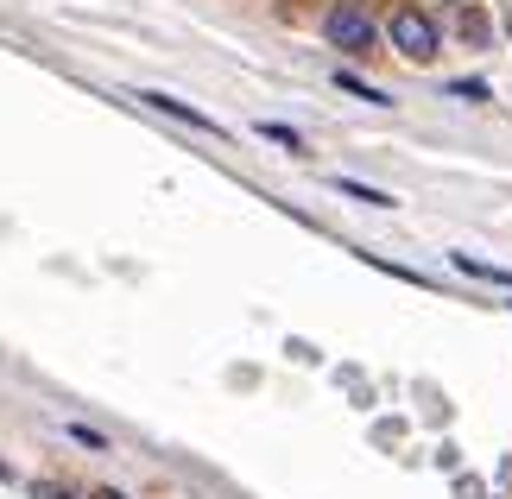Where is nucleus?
Segmentation results:
<instances>
[{
    "label": "nucleus",
    "instance_id": "obj_1",
    "mask_svg": "<svg viewBox=\"0 0 512 499\" xmlns=\"http://www.w3.org/2000/svg\"><path fill=\"white\" fill-rule=\"evenodd\" d=\"M392 51H405L411 64H424V57H437V26H430V13H418V7H399L392 13Z\"/></svg>",
    "mask_w": 512,
    "mask_h": 499
},
{
    "label": "nucleus",
    "instance_id": "obj_2",
    "mask_svg": "<svg viewBox=\"0 0 512 499\" xmlns=\"http://www.w3.org/2000/svg\"><path fill=\"white\" fill-rule=\"evenodd\" d=\"M323 32H329V45H336V51H367L373 45V19L361 7H336V13L323 19Z\"/></svg>",
    "mask_w": 512,
    "mask_h": 499
},
{
    "label": "nucleus",
    "instance_id": "obj_3",
    "mask_svg": "<svg viewBox=\"0 0 512 499\" xmlns=\"http://www.w3.org/2000/svg\"><path fill=\"white\" fill-rule=\"evenodd\" d=\"M140 102H146V108H159V114H171V121H190L196 133H222V127H215V121H209V114H196L190 102H177V95H159V89H146V95H140Z\"/></svg>",
    "mask_w": 512,
    "mask_h": 499
},
{
    "label": "nucleus",
    "instance_id": "obj_4",
    "mask_svg": "<svg viewBox=\"0 0 512 499\" xmlns=\"http://www.w3.org/2000/svg\"><path fill=\"white\" fill-rule=\"evenodd\" d=\"M456 266H462L468 278H494V285H506V291H512V272H500V266H481L475 253H456Z\"/></svg>",
    "mask_w": 512,
    "mask_h": 499
},
{
    "label": "nucleus",
    "instance_id": "obj_5",
    "mask_svg": "<svg viewBox=\"0 0 512 499\" xmlns=\"http://www.w3.org/2000/svg\"><path fill=\"white\" fill-rule=\"evenodd\" d=\"M342 196H354V203H367V209H386V203H392V196L367 190V184H348V177H342Z\"/></svg>",
    "mask_w": 512,
    "mask_h": 499
},
{
    "label": "nucleus",
    "instance_id": "obj_6",
    "mask_svg": "<svg viewBox=\"0 0 512 499\" xmlns=\"http://www.w3.org/2000/svg\"><path fill=\"white\" fill-rule=\"evenodd\" d=\"M260 133H266V139H272V146H291V152H304V139H298V133H291V127H285V121H266V127H260Z\"/></svg>",
    "mask_w": 512,
    "mask_h": 499
},
{
    "label": "nucleus",
    "instance_id": "obj_7",
    "mask_svg": "<svg viewBox=\"0 0 512 499\" xmlns=\"http://www.w3.org/2000/svg\"><path fill=\"white\" fill-rule=\"evenodd\" d=\"M342 89H348V95H361V102H380V89H367L361 76H342Z\"/></svg>",
    "mask_w": 512,
    "mask_h": 499
},
{
    "label": "nucleus",
    "instance_id": "obj_8",
    "mask_svg": "<svg viewBox=\"0 0 512 499\" xmlns=\"http://www.w3.org/2000/svg\"><path fill=\"white\" fill-rule=\"evenodd\" d=\"M95 499H127V493H95Z\"/></svg>",
    "mask_w": 512,
    "mask_h": 499
}]
</instances>
